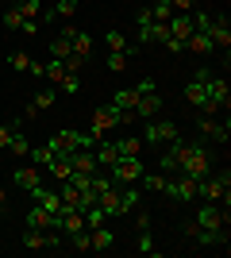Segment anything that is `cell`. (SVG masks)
Segmentation results:
<instances>
[{
    "label": "cell",
    "mask_w": 231,
    "mask_h": 258,
    "mask_svg": "<svg viewBox=\"0 0 231 258\" xmlns=\"http://www.w3.org/2000/svg\"><path fill=\"white\" fill-rule=\"evenodd\" d=\"M166 151L174 154L177 170L189 173V177H197V181L212 173V154L200 139H174V143H166Z\"/></svg>",
    "instance_id": "obj_1"
},
{
    "label": "cell",
    "mask_w": 231,
    "mask_h": 258,
    "mask_svg": "<svg viewBox=\"0 0 231 258\" xmlns=\"http://www.w3.org/2000/svg\"><path fill=\"white\" fill-rule=\"evenodd\" d=\"M208 74H212V70H197V77L185 85V100L197 108L200 116H220V108L208 100Z\"/></svg>",
    "instance_id": "obj_2"
},
{
    "label": "cell",
    "mask_w": 231,
    "mask_h": 258,
    "mask_svg": "<svg viewBox=\"0 0 231 258\" xmlns=\"http://www.w3.org/2000/svg\"><path fill=\"white\" fill-rule=\"evenodd\" d=\"M93 139H97L93 131H73V127H66V131H54L46 147H50L54 154H62V158H66L69 151H81V147H93Z\"/></svg>",
    "instance_id": "obj_3"
},
{
    "label": "cell",
    "mask_w": 231,
    "mask_h": 258,
    "mask_svg": "<svg viewBox=\"0 0 231 258\" xmlns=\"http://www.w3.org/2000/svg\"><path fill=\"white\" fill-rule=\"evenodd\" d=\"M162 112V93L154 89V81L146 77V81H139V100H135L131 108V119H150Z\"/></svg>",
    "instance_id": "obj_4"
},
{
    "label": "cell",
    "mask_w": 231,
    "mask_h": 258,
    "mask_svg": "<svg viewBox=\"0 0 231 258\" xmlns=\"http://www.w3.org/2000/svg\"><path fill=\"white\" fill-rule=\"evenodd\" d=\"M227 185H231V173H227V170H223V173H208V177H200V181H197V197H204V201H216V205L223 201V208H227V205H231Z\"/></svg>",
    "instance_id": "obj_5"
},
{
    "label": "cell",
    "mask_w": 231,
    "mask_h": 258,
    "mask_svg": "<svg viewBox=\"0 0 231 258\" xmlns=\"http://www.w3.org/2000/svg\"><path fill=\"white\" fill-rule=\"evenodd\" d=\"M174 139H181V127L170 123V119L150 116L143 123V143H150V147H166V143H174Z\"/></svg>",
    "instance_id": "obj_6"
},
{
    "label": "cell",
    "mask_w": 231,
    "mask_h": 258,
    "mask_svg": "<svg viewBox=\"0 0 231 258\" xmlns=\"http://www.w3.org/2000/svg\"><path fill=\"white\" fill-rule=\"evenodd\" d=\"M108 177L116 185H135L139 177H143V162H139V154H120V158L108 166Z\"/></svg>",
    "instance_id": "obj_7"
},
{
    "label": "cell",
    "mask_w": 231,
    "mask_h": 258,
    "mask_svg": "<svg viewBox=\"0 0 231 258\" xmlns=\"http://www.w3.org/2000/svg\"><path fill=\"white\" fill-rule=\"evenodd\" d=\"M120 123H131V112H123V108L116 104H104L93 112V135L100 139V131H112V127H120Z\"/></svg>",
    "instance_id": "obj_8"
},
{
    "label": "cell",
    "mask_w": 231,
    "mask_h": 258,
    "mask_svg": "<svg viewBox=\"0 0 231 258\" xmlns=\"http://www.w3.org/2000/svg\"><path fill=\"white\" fill-rule=\"evenodd\" d=\"M139 46H150V43H166L170 39V27L166 23H158V20H150V8H143L139 12Z\"/></svg>",
    "instance_id": "obj_9"
},
{
    "label": "cell",
    "mask_w": 231,
    "mask_h": 258,
    "mask_svg": "<svg viewBox=\"0 0 231 258\" xmlns=\"http://www.w3.org/2000/svg\"><path fill=\"white\" fill-rule=\"evenodd\" d=\"M162 197H170L174 205H193V197H197V177H189V173H181V177H170L162 189Z\"/></svg>",
    "instance_id": "obj_10"
},
{
    "label": "cell",
    "mask_w": 231,
    "mask_h": 258,
    "mask_svg": "<svg viewBox=\"0 0 231 258\" xmlns=\"http://www.w3.org/2000/svg\"><path fill=\"white\" fill-rule=\"evenodd\" d=\"M204 35L212 39V46H216V50L227 54V46H231V23H227V16H208Z\"/></svg>",
    "instance_id": "obj_11"
},
{
    "label": "cell",
    "mask_w": 231,
    "mask_h": 258,
    "mask_svg": "<svg viewBox=\"0 0 231 258\" xmlns=\"http://www.w3.org/2000/svg\"><path fill=\"white\" fill-rule=\"evenodd\" d=\"M185 231H189L193 243H200V247H227V227H197V224H189Z\"/></svg>",
    "instance_id": "obj_12"
},
{
    "label": "cell",
    "mask_w": 231,
    "mask_h": 258,
    "mask_svg": "<svg viewBox=\"0 0 231 258\" xmlns=\"http://www.w3.org/2000/svg\"><path fill=\"white\" fill-rule=\"evenodd\" d=\"M197 227H227V208H220L216 201H204V205L197 208V220H193Z\"/></svg>",
    "instance_id": "obj_13"
},
{
    "label": "cell",
    "mask_w": 231,
    "mask_h": 258,
    "mask_svg": "<svg viewBox=\"0 0 231 258\" xmlns=\"http://www.w3.org/2000/svg\"><path fill=\"white\" fill-rule=\"evenodd\" d=\"M66 162H69V170H81V173H97V170H100V166H97V154H93V147L69 151V154H66Z\"/></svg>",
    "instance_id": "obj_14"
},
{
    "label": "cell",
    "mask_w": 231,
    "mask_h": 258,
    "mask_svg": "<svg viewBox=\"0 0 231 258\" xmlns=\"http://www.w3.org/2000/svg\"><path fill=\"white\" fill-rule=\"evenodd\" d=\"M27 227H39V231H58V216L50 212V208H43V205H31V212H27Z\"/></svg>",
    "instance_id": "obj_15"
},
{
    "label": "cell",
    "mask_w": 231,
    "mask_h": 258,
    "mask_svg": "<svg viewBox=\"0 0 231 258\" xmlns=\"http://www.w3.org/2000/svg\"><path fill=\"white\" fill-rule=\"evenodd\" d=\"M208 100H212L216 108H223V112H227V104H231L227 77H216V74H208Z\"/></svg>",
    "instance_id": "obj_16"
},
{
    "label": "cell",
    "mask_w": 231,
    "mask_h": 258,
    "mask_svg": "<svg viewBox=\"0 0 231 258\" xmlns=\"http://www.w3.org/2000/svg\"><path fill=\"white\" fill-rule=\"evenodd\" d=\"M97 205H100V212H104V216H120V185L112 181L108 189H100Z\"/></svg>",
    "instance_id": "obj_17"
},
{
    "label": "cell",
    "mask_w": 231,
    "mask_h": 258,
    "mask_svg": "<svg viewBox=\"0 0 231 258\" xmlns=\"http://www.w3.org/2000/svg\"><path fill=\"white\" fill-rule=\"evenodd\" d=\"M69 39H73V23H69V27H62V31L54 35V39H50V58H62V62H66L69 54Z\"/></svg>",
    "instance_id": "obj_18"
},
{
    "label": "cell",
    "mask_w": 231,
    "mask_h": 258,
    "mask_svg": "<svg viewBox=\"0 0 231 258\" xmlns=\"http://www.w3.org/2000/svg\"><path fill=\"white\" fill-rule=\"evenodd\" d=\"M69 50H73V58L89 62V58H93V35H85V31H77V27H73V39H69Z\"/></svg>",
    "instance_id": "obj_19"
},
{
    "label": "cell",
    "mask_w": 231,
    "mask_h": 258,
    "mask_svg": "<svg viewBox=\"0 0 231 258\" xmlns=\"http://www.w3.org/2000/svg\"><path fill=\"white\" fill-rule=\"evenodd\" d=\"M185 50H193V54H200V58H212V54H216V46H212V39L204 31H193L185 39Z\"/></svg>",
    "instance_id": "obj_20"
},
{
    "label": "cell",
    "mask_w": 231,
    "mask_h": 258,
    "mask_svg": "<svg viewBox=\"0 0 231 258\" xmlns=\"http://www.w3.org/2000/svg\"><path fill=\"white\" fill-rule=\"evenodd\" d=\"M200 135H208V139H216V143H227V123H220L216 116H204L200 119Z\"/></svg>",
    "instance_id": "obj_21"
},
{
    "label": "cell",
    "mask_w": 231,
    "mask_h": 258,
    "mask_svg": "<svg viewBox=\"0 0 231 258\" xmlns=\"http://www.w3.org/2000/svg\"><path fill=\"white\" fill-rule=\"evenodd\" d=\"M54 100H58V89H54V93H39V97L27 104V112H23V123H27V119H35L39 112H46V108H54Z\"/></svg>",
    "instance_id": "obj_22"
},
{
    "label": "cell",
    "mask_w": 231,
    "mask_h": 258,
    "mask_svg": "<svg viewBox=\"0 0 231 258\" xmlns=\"http://www.w3.org/2000/svg\"><path fill=\"white\" fill-rule=\"evenodd\" d=\"M89 243H93V250H108L112 243H116V231H112V227H89Z\"/></svg>",
    "instance_id": "obj_23"
},
{
    "label": "cell",
    "mask_w": 231,
    "mask_h": 258,
    "mask_svg": "<svg viewBox=\"0 0 231 258\" xmlns=\"http://www.w3.org/2000/svg\"><path fill=\"white\" fill-rule=\"evenodd\" d=\"M23 247H27V250H50V231L27 227V231H23Z\"/></svg>",
    "instance_id": "obj_24"
},
{
    "label": "cell",
    "mask_w": 231,
    "mask_h": 258,
    "mask_svg": "<svg viewBox=\"0 0 231 258\" xmlns=\"http://www.w3.org/2000/svg\"><path fill=\"white\" fill-rule=\"evenodd\" d=\"M12 181L20 185L23 193H27V189H35V185H43V181H39V166H20V170L12 173Z\"/></svg>",
    "instance_id": "obj_25"
},
{
    "label": "cell",
    "mask_w": 231,
    "mask_h": 258,
    "mask_svg": "<svg viewBox=\"0 0 231 258\" xmlns=\"http://www.w3.org/2000/svg\"><path fill=\"white\" fill-rule=\"evenodd\" d=\"M139 201H143V197H139V189H131V185H127V189H120V216H131L135 208H139Z\"/></svg>",
    "instance_id": "obj_26"
},
{
    "label": "cell",
    "mask_w": 231,
    "mask_h": 258,
    "mask_svg": "<svg viewBox=\"0 0 231 258\" xmlns=\"http://www.w3.org/2000/svg\"><path fill=\"white\" fill-rule=\"evenodd\" d=\"M104 43H108V50H127V54L139 50V43H127V35H123V31H108V35H104Z\"/></svg>",
    "instance_id": "obj_27"
},
{
    "label": "cell",
    "mask_w": 231,
    "mask_h": 258,
    "mask_svg": "<svg viewBox=\"0 0 231 258\" xmlns=\"http://www.w3.org/2000/svg\"><path fill=\"white\" fill-rule=\"evenodd\" d=\"M135 100H139V85H135V89H120V93L112 97V104H116V108H123V112H131V108H135Z\"/></svg>",
    "instance_id": "obj_28"
},
{
    "label": "cell",
    "mask_w": 231,
    "mask_h": 258,
    "mask_svg": "<svg viewBox=\"0 0 231 258\" xmlns=\"http://www.w3.org/2000/svg\"><path fill=\"white\" fill-rule=\"evenodd\" d=\"M93 154H97V166H104V170H108L112 162L120 158V151H116V143H100V147H97Z\"/></svg>",
    "instance_id": "obj_29"
},
{
    "label": "cell",
    "mask_w": 231,
    "mask_h": 258,
    "mask_svg": "<svg viewBox=\"0 0 231 258\" xmlns=\"http://www.w3.org/2000/svg\"><path fill=\"white\" fill-rule=\"evenodd\" d=\"M58 197H62V205H66V208H77V212H81V193H77V189H73L69 181H62Z\"/></svg>",
    "instance_id": "obj_30"
},
{
    "label": "cell",
    "mask_w": 231,
    "mask_h": 258,
    "mask_svg": "<svg viewBox=\"0 0 231 258\" xmlns=\"http://www.w3.org/2000/svg\"><path fill=\"white\" fill-rule=\"evenodd\" d=\"M27 158H31V166H50V162H54V151H50V147H31V151H27Z\"/></svg>",
    "instance_id": "obj_31"
},
{
    "label": "cell",
    "mask_w": 231,
    "mask_h": 258,
    "mask_svg": "<svg viewBox=\"0 0 231 258\" xmlns=\"http://www.w3.org/2000/svg\"><path fill=\"white\" fill-rule=\"evenodd\" d=\"M127 62H131V54H127V50H108V70H112V74H123Z\"/></svg>",
    "instance_id": "obj_32"
},
{
    "label": "cell",
    "mask_w": 231,
    "mask_h": 258,
    "mask_svg": "<svg viewBox=\"0 0 231 258\" xmlns=\"http://www.w3.org/2000/svg\"><path fill=\"white\" fill-rule=\"evenodd\" d=\"M139 181H143V189H150V193H162L170 177H166V173H146V170H143V177H139Z\"/></svg>",
    "instance_id": "obj_33"
},
{
    "label": "cell",
    "mask_w": 231,
    "mask_h": 258,
    "mask_svg": "<svg viewBox=\"0 0 231 258\" xmlns=\"http://www.w3.org/2000/svg\"><path fill=\"white\" fill-rule=\"evenodd\" d=\"M16 131H23V119H12V123H0V151H8V143Z\"/></svg>",
    "instance_id": "obj_34"
},
{
    "label": "cell",
    "mask_w": 231,
    "mask_h": 258,
    "mask_svg": "<svg viewBox=\"0 0 231 258\" xmlns=\"http://www.w3.org/2000/svg\"><path fill=\"white\" fill-rule=\"evenodd\" d=\"M170 16H174V8H170L166 0H154V4H150V20H158V23H170Z\"/></svg>",
    "instance_id": "obj_35"
},
{
    "label": "cell",
    "mask_w": 231,
    "mask_h": 258,
    "mask_svg": "<svg viewBox=\"0 0 231 258\" xmlns=\"http://www.w3.org/2000/svg\"><path fill=\"white\" fill-rule=\"evenodd\" d=\"M81 216H85V227H100V224H104V220H108V216L100 212V205H89V208H85V212H81Z\"/></svg>",
    "instance_id": "obj_36"
},
{
    "label": "cell",
    "mask_w": 231,
    "mask_h": 258,
    "mask_svg": "<svg viewBox=\"0 0 231 258\" xmlns=\"http://www.w3.org/2000/svg\"><path fill=\"white\" fill-rule=\"evenodd\" d=\"M8 151H12V154H23V158H27V151H31V143H27V135H23V131H16V135H12Z\"/></svg>",
    "instance_id": "obj_37"
},
{
    "label": "cell",
    "mask_w": 231,
    "mask_h": 258,
    "mask_svg": "<svg viewBox=\"0 0 231 258\" xmlns=\"http://www.w3.org/2000/svg\"><path fill=\"white\" fill-rule=\"evenodd\" d=\"M4 27H8V31H20V27H23V12L16 8V4L4 12Z\"/></svg>",
    "instance_id": "obj_38"
},
{
    "label": "cell",
    "mask_w": 231,
    "mask_h": 258,
    "mask_svg": "<svg viewBox=\"0 0 231 258\" xmlns=\"http://www.w3.org/2000/svg\"><path fill=\"white\" fill-rule=\"evenodd\" d=\"M50 12H54V20H58V16H62V20H73V12H77V0H58V4H54Z\"/></svg>",
    "instance_id": "obj_39"
},
{
    "label": "cell",
    "mask_w": 231,
    "mask_h": 258,
    "mask_svg": "<svg viewBox=\"0 0 231 258\" xmlns=\"http://www.w3.org/2000/svg\"><path fill=\"white\" fill-rule=\"evenodd\" d=\"M116 151H120V154H139V151H143V139L127 135V139H120V143H116Z\"/></svg>",
    "instance_id": "obj_40"
},
{
    "label": "cell",
    "mask_w": 231,
    "mask_h": 258,
    "mask_svg": "<svg viewBox=\"0 0 231 258\" xmlns=\"http://www.w3.org/2000/svg\"><path fill=\"white\" fill-rule=\"evenodd\" d=\"M77 89H81V77L66 70V74H62V81H58V93H77Z\"/></svg>",
    "instance_id": "obj_41"
},
{
    "label": "cell",
    "mask_w": 231,
    "mask_h": 258,
    "mask_svg": "<svg viewBox=\"0 0 231 258\" xmlns=\"http://www.w3.org/2000/svg\"><path fill=\"white\" fill-rule=\"evenodd\" d=\"M69 247H73V250H93V243H89V227H81V231L69 235Z\"/></svg>",
    "instance_id": "obj_42"
},
{
    "label": "cell",
    "mask_w": 231,
    "mask_h": 258,
    "mask_svg": "<svg viewBox=\"0 0 231 258\" xmlns=\"http://www.w3.org/2000/svg\"><path fill=\"white\" fill-rule=\"evenodd\" d=\"M16 8L23 12V20H39L43 12H39V0H16Z\"/></svg>",
    "instance_id": "obj_43"
},
{
    "label": "cell",
    "mask_w": 231,
    "mask_h": 258,
    "mask_svg": "<svg viewBox=\"0 0 231 258\" xmlns=\"http://www.w3.org/2000/svg\"><path fill=\"white\" fill-rule=\"evenodd\" d=\"M135 250H139V254H158V247H154V239H150V231H139V243H135Z\"/></svg>",
    "instance_id": "obj_44"
},
{
    "label": "cell",
    "mask_w": 231,
    "mask_h": 258,
    "mask_svg": "<svg viewBox=\"0 0 231 258\" xmlns=\"http://www.w3.org/2000/svg\"><path fill=\"white\" fill-rule=\"evenodd\" d=\"M8 62L16 66V70H31V58H27V54H23V50H16V54H12V58H8Z\"/></svg>",
    "instance_id": "obj_45"
},
{
    "label": "cell",
    "mask_w": 231,
    "mask_h": 258,
    "mask_svg": "<svg viewBox=\"0 0 231 258\" xmlns=\"http://www.w3.org/2000/svg\"><path fill=\"white\" fill-rule=\"evenodd\" d=\"M158 162H162V173H174V170H177V162H174V154H170V151L158 154Z\"/></svg>",
    "instance_id": "obj_46"
},
{
    "label": "cell",
    "mask_w": 231,
    "mask_h": 258,
    "mask_svg": "<svg viewBox=\"0 0 231 258\" xmlns=\"http://www.w3.org/2000/svg\"><path fill=\"white\" fill-rule=\"evenodd\" d=\"M166 4H170L174 12H193L197 8V0H166Z\"/></svg>",
    "instance_id": "obj_47"
},
{
    "label": "cell",
    "mask_w": 231,
    "mask_h": 258,
    "mask_svg": "<svg viewBox=\"0 0 231 258\" xmlns=\"http://www.w3.org/2000/svg\"><path fill=\"white\" fill-rule=\"evenodd\" d=\"M166 50H170V54H181V50H185V43H181V39H166Z\"/></svg>",
    "instance_id": "obj_48"
},
{
    "label": "cell",
    "mask_w": 231,
    "mask_h": 258,
    "mask_svg": "<svg viewBox=\"0 0 231 258\" xmlns=\"http://www.w3.org/2000/svg\"><path fill=\"white\" fill-rule=\"evenodd\" d=\"M135 227H139V231H150V216L139 212V216H135Z\"/></svg>",
    "instance_id": "obj_49"
},
{
    "label": "cell",
    "mask_w": 231,
    "mask_h": 258,
    "mask_svg": "<svg viewBox=\"0 0 231 258\" xmlns=\"http://www.w3.org/2000/svg\"><path fill=\"white\" fill-rule=\"evenodd\" d=\"M20 31H23V35H39V20H23Z\"/></svg>",
    "instance_id": "obj_50"
},
{
    "label": "cell",
    "mask_w": 231,
    "mask_h": 258,
    "mask_svg": "<svg viewBox=\"0 0 231 258\" xmlns=\"http://www.w3.org/2000/svg\"><path fill=\"white\" fill-rule=\"evenodd\" d=\"M4 205H8V197H4V189H0V212H4Z\"/></svg>",
    "instance_id": "obj_51"
}]
</instances>
